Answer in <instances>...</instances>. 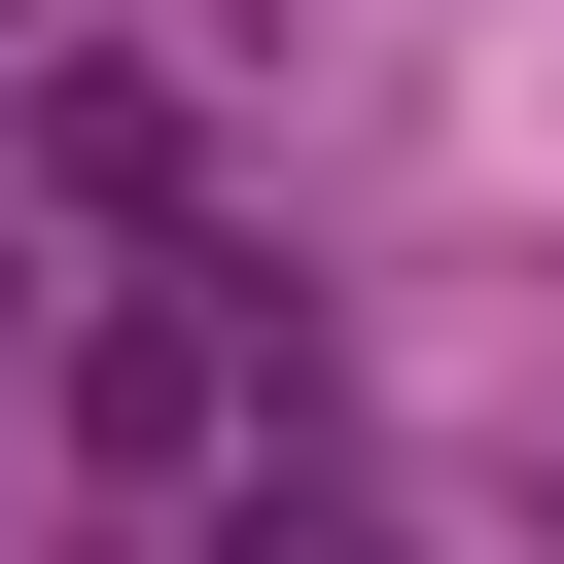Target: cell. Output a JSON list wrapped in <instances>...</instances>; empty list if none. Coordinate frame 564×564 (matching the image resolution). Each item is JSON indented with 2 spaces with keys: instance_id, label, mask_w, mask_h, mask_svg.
I'll use <instances>...</instances> for the list:
<instances>
[{
  "instance_id": "7a4b0ae2",
  "label": "cell",
  "mask_w": 564,
  "mask_h": 564,
  "mask_svg": "<svg viewBox=\"0 0 564 564\" xmlns=\"http://www.w3.org/2000/svg\"><path fill=\"white\" fill-rule=\"evenodd\" d=\"M212 564H388V529H352V494H247V529H212Z\"/></svg>"
},
{
  "instance_id": "6da1fadb",
  "label": "cell",
  "mask_w": 564,
  "mask_h": 564,
  "mask_svg": "<svg viewBox=\"0 0 564 564\" xmlns=\"http://www.w3.org/2000/svg\"><path fill=\"white\" fill-rule=\"evenodd\" d=\"M70 423H106V458H212V423H247V317H212V282H106V317H70Z\"/></svg>"
}]
</instances>
